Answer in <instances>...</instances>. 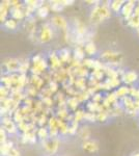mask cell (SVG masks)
Instances as JSON below:
<instances>
[{"label":"cell","instance_id":"cell-27","mask_svg":"<svg viewBox=\"0 0 139 156\" xmlns=\"http://www.w3.org/2000/svg\"><path fill=\"white\" fill-rule=\"evenodd\" d=\"M127 23L131 28H135L137 30L139 28V15L134 14L130 19L127 20Z\"/></svg>","mask_w":139,"mask_h":156},{"label":"cell","instance_id":"cell-17","mask_svg":"<svg viewBox=\"0 0 139 156\" xmlns=\"http://www.w3.org/2000/svg\"><path fill=\"white\" fill-rule=\"evenodd\" d=\"M83 48H84L85 54L88 55V56H93V55L97 53V51H98L97 46H96V44L92 41L85 43V45H84Z\"/></svg>","mask_w":139,"mask_h":156},{"label":"cell","instance_id":"cell-28","mask_svg":"<svg viewBox=\"0 0 139 156\" xmlns=\"http://www.w3.org/2000/svg\"><path fill=\"white\" fill-rule=\"evenodd\" d=\"M12 147H14V146H12V142H9V140L6 143H4V144H2L1 149H0V151H1V155L2 156H7L9 150H11Z\"/></svg>","mask_w":139,"mask_h":156},{"label":"cell","instance_id":"cell-24","mask_svg":"<svg viewBox=\"0 0 139 156\" xmlns=\"http://www.w3.org/2000/svg\"><path fill=\"white\" fill-rule=\"evenodd\" d=\"M79 103L80 102L77 99V97H70L67 99V107L75 112L77 110L78 106H79Z\"/></svg>","mask_w":139,"mask_h":156},{"label":"cell","instance_id":"cell-43","mask_svg":"<svg viewBox=\"0 0 139 156\" xmlns=\"http://www.w3.org/2000/svg\"><path fill=\"white\" fill-rule=\"evenodd\" d=\"M48 87H49L50 90L54 94V93H56L58 90V82L52 80V81H50L49 83H48Z\"/></svg>","mask_w":139,"mask_h":156},{"label":"cell","instance_id":"cell-11","mask_svg":"<svg viewBox=\"0 0 139 156\" xmlns=\"http://www.w3.org/2000/svg\"><path fill=\"white\" fill-rule=\"evenodd\" d=\"M49 62L50 66H51V69H53V71H57V70L61 69V60H60L59 56H58L57 52H52L49 56Z\"/></svg>","mask_w":139,"mask_h":156},{"label":"cell","instance_id":"cell-16","mask_svg":"<svg viewBox=\"0 0 139 156\" xmlns=\"http://www.w3.org/2000/svg\"><path fill=\"white\" fill-rule=\"evenodd\" d=\"M29 83H30V85H32V87H35V89L39 90L43 87L44 79L40 77L39 75H31V77L29 78Z\"/></svg>","mask_w":139,"mask_h":156},{"label":"cell","instance_id":"cell-23","mask_svg":"<svg viewBox=\"0 0 139 156\" xmlns=\"http://www.w3.org/2000/svg\"><path fill=\"white\" fill-rule=\"evenodd\" d=\"M36 136L42 140H46L48 138L50 137V132H49V129L47 127H40L37 128L36 130Z\"/></svg>","mask_w":139,"mask_h":156},{"label":"cell","instance_id":"cell-40","mask_svg":"<svg viewBox=\"0 0 139 156\" xmlns=\"http://www.w3.org/2000/svg\"><path fill=\"white\" fill-rule=\"evenodd\" d=\"M48 121H49V119L47 118V115L43 114V115H40V118L36 120V123L40 125V127H44V125H45V124H47Z\"/></svg>","mask_w":139,"mask_h":156},{"label":"cell","instance_id":"cell-46","mask_svg":"<svg viewBox=\"0 0 139 156\" xmlns=\"http://www.w3.org/2000/svg\"><path fill=\"white\" fill-rule=\"evenodd\" d=\"M7 156H21L20 155V151L17 149V148L12 147L11 150H9V154H7Z\"/></svg>","mask_w":139,"mask_h":156},{"label":"cell","instance_id":"cell-31","mask_svg":"<svg viewBox=\"0 0 139 156\" xmlns=\"http://www.w3.org/2000/svg\"><path fill=\"white\" fill-rule=\"evenodd\" d=\"M4 27H5L6 29H9V30H15L18 27V23L16 20H14L12 18L11 19H7L5 22H4Z\"/></svg>","mask_w":139,"mask_h":156},{"label":"cell","instance_id":"cell-49","mask_svg":"<svg viewBox=\"0 0 139 156\" xmlns=\"http://www.w3.org/2000/svg\"><path fill=\"white\" fill-rule=\"evenodd\" d=\"M137 34H138V36H139V28L137 29Z\"/></svg>","mask_w":139,"mask_h":156},{"label":"cell","instance_id":"cell-15","mask_svg":"<svg viewBox=\"0 0 139 156\" xmlns=\"http://www.w3.org/2000/svg\"><path fill=\"white\" fill-rule=\"evenodd\" d=\"M25 28H26V31L28 32L30 39H32V37L35 34V31H36V23L33 20V18H28L27 19L26 25H25Z\"/></svg>","mask_w":139,"mask_h":156},{"label":"cell","instance_id":"cell-33","mask_svg":"<svg viewBox=\"0 0 139 156\" xmlns=\"http://www.w3.org/2000/svg\"><path fill=\"white\" fill-rule=\"evenodd\" d=\"M28 77H27L26 74H20L19 76V81H18V84L16 87H19V89H23L25 87V84L28 82Z\"/></svg>","mask_w":139,"mask_h":156},{"label":"cell","instance_id":"cell-6","mask_svg":"<svg viewBox=\"0 0 139 156\" xmlns=\"http://www.w3.org/2000/svg\"><path fill=\"white\" fill-rule=\"evenodd\" d=\"M2 128H4L5 131L11 134H14L18 131V125H16L11 115H5L2 118Z\"/></svg>","mask_w":139,"mask_h":156},{"label":"cell","instance_id":"cell-9","mask_svg":"<svg viewBox=\"0 0 139 156\" xmlns=\"http://www.w3.org/2000/svg\"><path fill=\"white\" fill-rule=\"evenodd\" d=\"M120 79H122V82L128 85L133 84L134 82H136L138 80V74H137V72L133 71V70H131V71H126L125 74L120 77Z\"/></svg>","mask_w":139,"mask_h":156},{"label":"cell","instance_id":"cell-8","mask_svg":"<svg viewBox=\"0 0 139 156\" xmlns=\"http://www.w3.org/2000/svg\"><path fill=\"white\" fill-rule=\"evenodd\" d=\"M47 68H48V62L45 58H42L40 62L31 65L30 71L32 72V75H39L40 76L41 74L46 72Z\"/></svg>","mask_w":139,"mask_h":156},{"label":"cell","instance_id":"cell-25","mask_svg":"<svg viewBox=\"0 0 139 156\" xmlns=\"http://www.w3.org/2000/svg\"><path fill=\"white\" fill-rule=\"evenodd\" d=\"M78 135H79V137L81 138L82 140H88L90 137V130L89 128L87 126H82L79 128V130H78Z\"/></svg>","mask_w":139,"mask_h":156},{"label":"cell","instance_id":"cell-29","mask_svg":"<svg viewBox=\"0 0 139 156\" xmlns=\"http://www.w3.org/2000/svg\"><path fill=\"white\" fill-rule=\"evenodd\" d=\"M57 117L59 120H68L69 118V110H68V107H62V108H59L57 112Z\"/></svg>","mask_w":139,"mask_h":156},{"label":"cell","instance_id":"cell-14","mask_svg":"<svg viewBox=\"0 0 139 156\" xmlns=\"http://www.w3.org/2000/svg\"><path fill=\"white\" fill-rule=\"evenodd\" d=\"M11 17L16 21L19 20H23L25 18V12L23 9V7H12L11 9Z\"/></svg>","mask_w":139,"mask_h":156},{"label":"cell","instance_id":"cell-12","mask_svg":"<svg viewBox=\"0 0 139 156\" xmlns=\"http://www.w3.org/2000/svg\"><path fill=\"white\" fill-rule=\"evenodd\" d=\"M82 149L85 151V152H88V153H95L97 152L99 150V145L96 140H85L83 142L82 144Z\"/></svg>","mask_w":139,"mask_h":156},{"label":"cell","instance_id":"cell-30","mask_svg":"<svg viewBox=\"0 0 139 156\" xmlns=\"http://www.w3.org/2000/svg\"><path fill=\"white\" fill-rule=\"evenodd\" d=\"M30 69H31V66H30V62L28 60L21 62L20 68H19V74H26V72Z\"/></svg>","mask_w":139,"mask_h":156},{"label":"cell","instance_id":"cell-1","mask_svg":"<svg viewBox=\"0 0 139 156\" xmlns=\"http://www.w3.org/2000/svg\"><path fill=\"white\" fill-rule=\"evenodd\" d=\"M101 59L105 62L107 66L110 67H120L123 62L122 54L118 52L112 51V50H107L101 54Z\"/></svg>","mask_w":139,"mask_h":156},{"label":"cell","instance_id":"cell-2","mask_svg":"<svg viewBox=\"0 0 139 156\" xmlns=\"http://www.w3.org/2000/svg\"><path fill=\"white\" fill-rule=\"evenodd\" d=\"M42 145L47 152L51 153V154H55L57 152L58 148H59V140L57 137H49L46 140H43Z\"/></svg>","mask_w":139,"mask_h":156},{"label":"cell","instance_id":"cell-20","mask_svg":"<svg viewBox=\"0 0 139 156\" xmlns=\"http://www.w3.org/2000/svg\"><path fill=\"white\" fill-rule=\"evenodd\" d=\"M114 93L117 99H123L125 97L130 96V87H128L127 85H122V87H117V90Z\"/></svg>","mask_w":139,"mask_h":156},{"label":"cell","instance_id":"cell-21","mask_svg":"<svg viewBox=\"0 0 139 156\" xmlns=\"http://www.w3.org/2000/svg\"><path fill=\"white\" fill-rule=\"evenodd\" d=\"M50 5H47V4H41L39 9H36V16L41 19H45L46 17L49 15L50 12Z\"/></svg>","mask_w":139,"mask_h":156},{"label":"cell","instance_id":"cell-18","mask_svg":"<svg viewBox=\"0 0 139 156\" xmlns=\"http://www.w3.org/2000/svg\"><path fill=\"white\" fill-rule=\"evenodd\" d=\"M58 56H59V58L61 60L62 64H69V62H71V60H72L71 59L72 54H71L70 50L67 48L59 50V51H58Z\"/></svg>","mask_w":139,"mask_h":156},{"label":"cell","instance_id":"cell-34","mask_svg":"<svg viewBox=\"0 0 139 156\" xmlns=\"http://www.w3.org/2000/svg\"><path fill=\"white\" fill-rule=\"evenodd\" d=\"M73 115H74V122L79 123V122H81L82 120H84L85 112L81 109H77L74 114H73Z\"/></svg>","mask_w":139,"mask_h":156},{"label":"cell","instance_id":"cell-3","mask_svg":"<svg viewBox=\"0 0 139 156\" xmlns=\"http://www.w3.org/2000/svg\"><path fill=\"white\" fill-rule=\"evenodd\" d=\"M39 39L42 43H48L53 39V29L51 27V24L46 23L42 25Z\"/></svg>","mask_w":139,"mask_h":156},{"label":"cell","instance_id":"cell-48","mask_svg":"<svg viewBox=\"0 0 139 156\" xmlns=\"http://www.w3.org/2000/svg\"><path fill=\"white\" fill-rule=\"evenodd\" d=\"M131 156H139V152H135V153H133Z\"/></svg>","mask_w":139,"mask_h":156},{"label":"cell","instance_id":"cell-44","mask_svg":"<svg viewBox=\"0 0 139 156\" xmlns=\"http://www.w3.org/2000/svg\"><path fill=\"white\" fill-rule=\"evenodd\" d=\"M0 136H1V145L4 144V143H6V131L4 128L1 127V129H0Z\"/></svg>","mask_w":139,"mask_h":156},{"label":"cell","instance_id":"cell-13","mask_svg":"<svg viewBox=\"0 0 139 156\" xmlns=\"http://www.w3.org/2000/svg\"><path fill=\"white\" fill-rule=\"evenodd\" d=\"M99 4L100 3L96 4V5L93 6V9H92V12H90V15H89L90 22H92V24H99V23H101V22H103V20L100 16V12H99Z\"/></svg>","mask_w":139,"mask_h":156},{"label":"cell","instance_id":"cell-39","mask_svg":"<svg viewBox=\"0 0 139 156\" xmlns=\"http://www.w3.org/2000/svg\"><path fill=\"white\" fill-rule=\"evenodd\" d=\"M84 120L88 121V122H96L97 121V114L95 112H85V115H84Z\"/></svg>","mask_w":139,"mask_h":156},{"label":"cell","instance_id":"cell-45","mask_svg":"<svg viewBox=\"0 0 139 156\" xmlns=\"http://www.w3.org/2000/svg\"><path fill=\"white\" fill-rule=\"evenodd\" d=\"M42 102H43V104H45L46 106H52V105H53V100H52L51 97L43 98Z\"/></svg>","mask_w":139,"mask_h":156},{"label":"cell","instance_id":"cell-19","mask_svg":"<svg viewBox=\"0 0 139 156\" xmlns=\"http://www.w3.org/2000/svg\"><path fill=\"white\" fill-rule=\"evenodd\" d=\"M85 55L86 54H85L84 48L82 46H77L73 52V58L79 60V62H83L85 59Z\"/></svg>","mask_w":139,"mask_h":156},{"label":"cell","instance_id":"cell-22","mask_svg":"<svg viewBox=\"0 0 139 156\" xmlns=\"http://www.w3.org/2000/svg\"><path fill=\"white\" fill-rule=\"evenodd\" d=\"M126 1H123V0H114V1H111L109 6H110V9L111 12H120L122 11L123 4H125Z\"/></svg>","mask_w":139,"mask_h":156},{"label":"cell","instance_id":"cell-4","mask_svg":"<svg viewBox=\"0 0 139 156\" xmlns=\"http://www.w3.org/2000/svg\"><path fill=\"white\" fill-rule=\"evenodd\" d=\"M51 25L55 27V28L61 29L62 31L68 32V29H69V23L65 20L64 17L60 16V15H55L51 18Z\"/></svg>","mask_w":139,"mask_h":156},{"label":"cell","instance_id":"cell-26","mask_svg":"<svg viewBox=\"0 0 139 156\" xmlns=\"http://www.w3.org/2000/svg\"><path fill=\"white\" fill-rule=\"evenodd\" d=\"M74 84H75V87L79 90V92L85 90V89H86V79L82 77H76Z\"/></svg>","mask_w":139,"mask_h":156},{"label":"cell","instance_id":"cell-10","mask_svg":"<svg viewBox=\"0 0 139 156\" xmlns=\"http://www.w3.org/2000/svg\"><path fill=\"white\" fill-rule=\"evenodd\" d=\"M11 9H12L11 1L5 0V1L1 2V6H0V20H1V22L4 23L7 20V16H9V12H11Z\"/></svg>","mask_w":139,"mask_h":156},{"label":"cell","instance_id":"cell-37","mask_svg":"<svg viewBox=\"0 0 139 156\" xmlns=\"http://www.w3.org/2000/svg\"><path fill=\"white\" fill-rule=\"evenodd\" d=\"M78 130H79V123L77 122H71L70 126H69V134L70 135H74L76 133H78Z\"/></svg>","mask_w":139,"mask_h":156},{"label":"cell","instance_id":"cell-32","mask_svg":"<svg viewBox=\"0 0 139 156\" xmlns=\"http://www.w3.org/2000/svg\"><path fill=\"white\" fill-rule=\"evenodd\" d=\"M62 2L61 1H52L50 4V9L53 12H59L62 9Z\"/></svg>","mask_w":139,"mask_h":156},{"label":"cell","instance_id":"cell-41","mask_svg":"<svg viewBox=\"0 0 139 156\" xmlns=\"http://www.w3.org/2000/svg\"><path fill=\"white\" fill-rule=\"evenodd\" d=\"M26 94H27V97L32 98V97H34L35 95L37 94V90L35 89V87H32V85H30V87H28L26 89Z\"/></svg>","mask_w":139,"mask_h":156},{"label":"cell","instance_id":"cell-7","mask_svg":"<svg viewBox=\"0 0 139 156\" xmlns=\"http://www.w3.org/2000/svg\"><path fill=\"white\" fill-rule=\"evenodd\" d=\"M20 64H21V60L17 58H9L3 62V66L5 68L6 72L14 74V73H19Z\"/></svg>","mask_w":139,"mask_h":156},{"label":"cell","instance_id":"cell-5","mask_svg":"<svg viewBox=\"0 0 139 156\" xmlns=\"http://www.w3.org/2000/svg\"><path fill=\"white\" fill-rule=\"evenodd\" d=\"M136 4H137V2H136V1H132V0L125 2V4H123L122 11H120V14H122V16L126 19V21H127L128 19H130L131 17H132L133 15H134V12H135Z\"/></svg>","mask_w":139,"mask_h":156},{"label":"cell","instance_id":"cell-35","mask_svg":"<svg viewBox=\"0 0 139 156\" xmlns=\"http://www.w3.org/2000/svg\"><path fill=\"white\" fill-rule=\"evenodd\" d=\"M109 112H108V110H102V112H98L97 114V121L99 122H105V121H107V119L109 118Z\"/></svg>","mask_w":139,"mask_h":156},{"label":"cell","instance_id":"cell-36","mask_svg":"<svg viewBox=\"0 0 139 156\" xmlns=\"http://www.w3.org/2000/svg\"><path fill=\"white\" fill-rule=\"evenodd\" d=\"M104 71H103V69H96V70H92V76L93 79L98 80V81H100L101 79L103 78V76H104Z\"/></svg>","mask_w":139,"mask_h":156},{"label":"cell","instance_id":"cell-42","mask_svg":"<svg viewBox=\"0 0 139 156\" xmlns=\"http://www.w3.org/2000/svg\"><path fill=\"white\" fill-rule=\"evenodd\" d=\"M92 101L100 104L102 101H104V99H103V97L101 96V93H95V94L92 96Z\"/></svg>","mask_w":139,"mask_h":156},{"label":"cell","instance_id":"cell-47","mask_svg":"<svg viewBox=\"0 0 139 156\" xmlns=\"http://www.w3.org/2000/svg\"><path fill=\"white\" fill-rule=\"evenodd\" d=\"M62 2V5L64 6H68V5H72L73 3H74L75 1H73V0H71V1H68V0H64Z\"/></svg>","mask_w":139,"mask_h":156},{"label":"cell","instance_id":"cell-38","mask_svg":"<svg viewBox=\"0 0 139 156\" xmlns=\"http://www.w3.org/2000/svg\"><path fill=\"white\" fill-rule=\"evenodd\" d=\"M9 92H11V89L4 87V85H1V89H0V94H1V100H4L6 98H9Z\"/></svg>","mask_w":139,"mask_h":156}]
</instances>
